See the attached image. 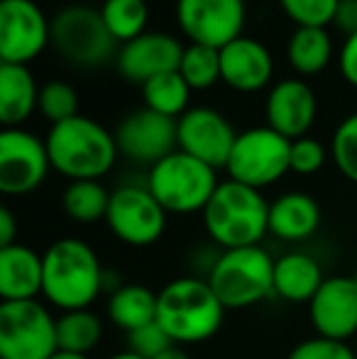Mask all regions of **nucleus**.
Listing matches in <instances>:
<instances>
[{"label":"nucleus","instance_id":"41","mask_svg":"<svg viewBox=\"0 0 357 359\" xmlns=\"http://www.w3.org/2000/svg\"><path fill=\"white\" fill-rule=\"evenodd\" d=\"M105 359H142V357L135 355V352H130V350H123V352H115V355L105 357Z\"/></svg>","mask_w":357,"mask_h":359},{"label":"nucleus","instance_id":"42","mask_svg":"<svg viewBox=\"0 0 357 359\" xmlns=\"http://www.w3.org/2000/svg\"><path fill=\"white\" fill-rule=\"evenodd\" d=\"M52 359H90L88 355H72V352H57Z\"/></svg>","mask_w":357,"mask_h":359},{"label":"nucleus","instance_id":"2","mask_svg":"<svg viewBox=\"0 0 357 359\" xmlns=\"http://www.w3.org/2000/svg\"><path fill=\"white\" fill-rule=\"evenodd\" d=\"M223 320L225 306L203 276H179L157 293V323L174 345L208 342Z\"/></svg>","mask_w":357,"mask_h":359},{"label":"nucleus","instance_id":"29","mask_svg":"<svg viewBox=\"0 0 357 359\" xmlns=\"http://www.w3.org/2000/svg\"><path fill=\"white\" fill-rule=\"evenodd\" d=\"M100 15L118 44H128L147 32V0H103Z\"/></svg>","mask_w":357,"mask_h":359},{"label":"nucleus","instance_id":"19","mask_svg":"<svg viewBox=\"0 0 357 359\" xmlns=\"http://www.w3.org/2000/svg\"><path fill=\"white\" fill-rule=\"evenodd\" d=\"M271 74H274V59L260 39L243 34L220 49V81L238 93H255L267 88Z\"/></svg>","mask_w":357,"mask_h":359},{"label":"nucleus","instance_id":"34","mask_svg":"<svg viewBox=\"0 0 357 359\" xmlns=\"http://www.w3.org/2000/svg\"><path fill=\"white\" fill-rule=\"evenodd\" d=\"M286 359H357V352L348 342L316 335L291 347Z\"/></svg>","mask_w":357,"mask_h":359},{"label":"nucleus","instance_id":"8","mask_svg":"<svg viewBox=\"0 0 357 359\" xmlns=\"http://www.w3.org/2000/svg\"><path fill=\"white\" fill-rule=\"evenodd\" d=\"M52 47L74 67H100L118 57V42L108 32L100 10L67 5L52 18Z\"/></svg>","mask_w":357,"mask_h":359},{"label":"nucleus","instance_id":"36","mask_svg":"<svg viewBox=\"0 0 357 359\" xmlns=\"http://www.w3.org/2000/svg\"><path fill=\"white\" fill-rule=\"evenodd\" d=\"M325 164V147L314 137H299L291 142V171L299 176L318 174Z\"/></svg>","mask_w":357,"mask_h":359},{"label":"nucleus","instance_id":"33","mask_svg":"<svg viewBox=\"0 0 357 359\" xmlns=\"http://www.w3.org/2000/svg\"><path fill=\"white\" fill-rule=\"evenodd\" d=\"M333 161L338 171L357 186V113L348 115L333 133Z\"/></svg>","mask_w":357,"mask_h":359},{"label":"nucleus","instance_id":"31","mask_svg":"<svg viewBox=\"0 0 357 359\" xmlns=\"http://www.w3.org/2000/svg\"><path fill=\"white\" fill-rule=\"evenodd\" d=\"M39 110L52 125L76 118L79 113V93L67 81H49L39 88Z\"/></svg>","mask_w":357,"mask_h":359},{"label":"nucleus","instance_id":"6","mask_svg":"<svg viewBox=\"0 0 357 359\" xmlns=\"http://www.w3.org/2000/svg\"><path fill=\"white\" fill-rule=\"evenodd\" d=\"M218 184V169L181 149L149 166L147 174V189L162 208L174 215L203 213Z\"/></svg>","mask_w":357,"mask_h":359},{"label":"nucleus","instance_id":"4","mask_svg":"<svg viewBox=\"0 0 357 359\" xmlns=\"http://www.w3.org/2000/svg\"><path fill=\"white\" fill-rule=\"evenodd\" d=\"M44 142L52 169L69 181H100L120 154L115 133L86 115L52 125Z\"/></svg>","mask_w":357,"mask_h":359},{"label":"nucleus","instance_id":"25","mask_svg":"<svg viewBox=\"0 0 357 359\" xmlns=\"http://www.w3.org/2000/svg\"><path fill=\"white\" fill-rule=\"evenodd\" d=\"M289 67L299 76H318L333 59V39L325 27H296L286 44Z\"/></svg>","mask_w":357,"mask_h":359},{"label":"nucleus","instance_id":"16","mask_svg":"<svg viewBox=\"0 0 357 359\" xmlns=\"http://www.w3.org/2000/svg\"><path fill=\"white\" fill-rule=\"evenodd\" d=\"M309 320L316 335L348 342L357 335V276H325L309 303Z\"/></svg>","mask_w":357,"mask_h":359},{"label":"nucleus","instance_id":"32","mask_svg":"<svg viewBox=\"0 0 357 359\" xmlns=\"http://www.w3.org/2000/svg\"><path fill=\"white\" fill-rule=\"evenodd\" d=\"M340 0H279V8L296 27H328Z\"/></svg>","mask_w":357,"mask_h":359},{"label":"nucleus","instance_id":"27","mask_svg":"<svg viewBox=\"0 0 357 359\" xmlns=\"http://www.w3.org/2000/svg\"><path fill=\"white\" fill-rule=\"evenodd\" d=\"M144 108L154 110L159 115H167L172 120H179L189 110L191 86L184 81L179 72H169L162 76H154L142 86Z\"/></svg>","mask_w":357,"mask_h":359},{"label":"nucleus","instance_id":"9","mask_svg":"<svg viewBox=\"0 0 357 359\" xmlns=\"http://www.w3.org/2000/svg\"><path fill=\"white\" fill-rule=\"evenodd\" d=\"M228 179L262 191L291 171V140L274 133L269 125L238 133L230 159Z\"/></svg>","mask_w":357,"mask_h":359},{"label":"nucleus","instance_id":"3","mask_svg":"<svg viewBox=\"0 0 357 359\" xmlns=\"http://www.w3.org/2000/svg\"><path fill=\"white\" fill-rule=\"evenodd\" d=\"M201 217L208 240L220 250L262 245L269 235V201L262 191L233 179L220 181Z\"/></svg>","mask_w":357,"mask_h":359},{"label":"nucleus","instance_id":"24","mask_svg":"<svg viewBox=\"0 0 357 359\" xmlns=\"http://www.w3.org/2000/svg\"><path fill=\"white\" fill-rule=\"evenodd\" d=\"M105 316L115 327L133 332L157 320V293L144 284H120L105 301Z\"/></svg>","mask_w":357,"mask_h":359},{"label":"nucleus","instance_id":"13","mask_svg":"<svg viewBox=\"0 0 357 359\" xmlns=\"http://www.w3.org/2000/svg\"><path fill=\"white\" fill-rule=\"evenodd\" d=\"M177 25L189 44L223 49L243 37L245 0H177Z\"/></svg>","mask_w":357,"mask_h":359},{"label":"nucleus","instance_id":"35","mask_svg":"<svg viewBox=\"0 0 357 359\" xmlns=\"http://www.w3.org/2000/svg\"><path fill=\"white\" fill-rule=\"evenodd\" d=\"M174 342L169 340V335L162 330L157 320L149 323V325H142L137 330L128 332V350L140 355L142 359H154L157 355H162L167 347H172Z\"/></svg>","mask_w":357,"mask_h":359},{"label":"nucleus","instance_id":"20","mask_svg":"<svg viewBox=\"0 0 357 359\" xmlns=\"http://www.w3.org/2000/svg\"><path fill=\"white\" fill-rule=\"evenodd\" d=\"M44 284V255L15 242L0 247V298L3 301H37Z\"/></svg>","mask_w":357,"mask_h":359},{"label":"nucleus","instance_id":"28","mask_svg":"<svg viewBox=\"0 0 357 359\" xmlns=\"http://www.w3.org/2000/svg\"><path fill=\"white\" fill-rule=\"evenodd\" d=\"M108 203L110 191L100 181H72L62 196L64 213L79 225H93L98 220H105Z\"/></svg>","mask_w":357,"mask_h":359},{"label":"nucleus","instance_id":"38","mask_svg":"<svg viewBox=\"0 0 357 359\" xmlns=\"http://www.w3.org/2000/svg\"><path fill=\"white\" fill-rule=\"evenodd\" d=\"M333 25L345 34V37H350V34L357 32V0H340Z\"/></svg>","mask_w":357,"mask_h":359},{"label":"nucleus","instance_id":"18","mask_svg":"<svg viewBox=\"0 0 357 359\" xmlns=\"http://www.w3.org/2000/svg\"><path fill=\"white\" fill-rule=\"evenodd\" d=\"M318 100L304 79H284L274 83L264 100V118L274 133L286 140L306 137L316 123Z\"/></svg>","mask_w":357,"mask_h":359},{"label":"nucleus","instance_id":"12","mask_svg":"<svg viewBox=\"0 0 357 359\" xmlns=\"http://www.w3.org/2000/svg\"><path fill=\"white\" fill-rule=\"evenodd\" d=\"M52 44V20L34 0L0 3V59L27 67Z\"/></svg>","mask_w":357,"mask_h":359},{"label":"nucleus","instance_id":"40","mask_svg":"<svg viewBox=\"0 0 357 359\" xmlns=\"http://www.w3.org/2000/svg\"><path fill=\"white\" fill-rule=\"evenodd\" d=\"M154 359H191V357H189V352H186L181 345H172V347H167L162 355H157Z\"/></svg>","mask_w":357,"mask_h":359},{"label":"nucleus","instance_id":"5","mask_svg":"<svg viewBox=\"0 0 357 359\" xmlns=\"http://www.w3.org/2000/svg\"><path fill=\"white\" fill-rule=\"evenodd\" d=\"M274 257L262 245L220 250L208 284L225 311H245L274 296Z\"/></svg>","mask_w":357,"mask_h":359},{"label":"nucleus","instance_id":"37","mask_svg":"<svg viewBox=\"0 0 357 359\" xmlns=\"http://www.w3.org/2000/svg\"><path fill=\"white\" fill-rule=\"evenodd\" d=\"M338 69H340V76H343L353 88H357V32L345 37L343 47H340V54H338Z\"/></svg>","mask_w":357,"mask_h":359},{"label":"nucleus","instance_id":"7","mask_svg":"<svg viewBox=\"0 0 357 359\" xmlns=\"http://www.w3.org/2000/svg\"><path fill=\"white\" fill-rule=\"evenodd\" d=\"M57 316L42 301H0V359H52Z\"/></svg>","mask_w":357,"mask_h":359},{"label":"nucleus","instance_id":"15","mask_svg":"<svg viewBox=\"0 0 357 359\" xmlns=\"http://www.w3.org/2000/svg\"><path fill=\"white\" fill-rule=\"evenodd\" d=\"M115 142L125 159L135 164L154 166L179 149L177 120L159 115L149 108L135 110L120 120L115 130Z\"/></svg>","mask_w":357,"mask_h":359},{"label":"nucleus","instance_id":"39","mask_svg":"<svg viewBox=\"0 0 357 359\" xmlns=\"http://www.w3.org/2000/svg\"><path fill=\"white\" fill-rule=\"evenodd\" d=\"M18 242V222L8 205L0 208V247H10Z\"/></svg>","mask_w":357,"mask_h":359},{"label":"nucleus","instance_id":"22","mask_svg":"<svg viewBox=\"0 0 357 359\" xmlns=\"http://www.w3.org/2000/svg\"><path fill=\"white\" fill-rule=\"evenodd\" d=\"M325 274L314 255L301 250L284 252L274 262V296L286 303H306L323 286Z\"/></svg>","mask_w":357,"mask_h":359},{"label":"nucleus","instance_id":"14","mask_svg":"<svg viewBox=\"0 0 357 359\" xmlns=\"http://www.w3.org/2000/svg\"><path fill=\"white\" fill-rule=\"evenodd\" d=\"M238 133L220 110L208 105L189 108L177 120L179 149L213 169H225Z\"/></svg>","mask_w":357,"mask_h":359},{"label":"nucleus","instance_id":"30","mask_svg":"<svg viewBox=\"0 0 357 359\" xmlns=\"http://www.w3.org/2000/svg\"><path fill=\"white\" fill-rule=\"evenodd\" d=\"M179 74L191 86V90H206L220 81V49L206 44L184 47Z\"/></svg>","mask_w":357,"mask_h":359},{"label":"nucleus","instance_id":"21","mask_svg":"<svg viewBox=\"0 0 357 359\" xmlns=\"http://www.w3.org/2000/svg\"><path fill=\"white\" fill-rule=\"evenodd\" d=\"M321 227V205L304 191H286L269 201V235L281 242H306Z\"/></svg>","mask_w":357,"mask_h":359},{"label":"nucleus","instance_id":"10","mask_svg":"<svg viewBox=\"0 0 357 359\" xmlns=\"http://www.w3.org/2000/svg\"><path fill=\"white\" fill-rule=\"evenodd\" d=\"M167 210L162 208L147 184H123L110 191L105 225L115 240L128 247H152L167 230Z\"/></svg>","mask_w":357,"mask_h":359},{"label":"nucleus","instance_id":"11","mask_svg":"<svg viewBox=\"0 0 357 359\" xmlns=\"http://www.w3.org/2000/svg\"><path fill=\"white\" fill-rule=\"evenodd\" d=\"M52 161L47 142L22 128L0 133V191L5 196H27L44 184Z\"/></svg>","mask_w":357,"mask_h":359},{"label":"nucleus","instance_id":"23","mask_svg":"<svg viewBox=\"0 0 357 359\" xmlns=\"http://www.w3.org/2000/svg\"><path fill=\"white\" fill-rule=\"evenodd\" d=\"M39 108V88L22 64H0V123L20 128Z\"/></svg>","mask_w":357,"mask_h":359},{"label":"nucleus","instance_id":"26","mask_svg":"<svg viewBox=\"0 0 357 359\" xmlns=\"http://www.w3.org/2000/svg\"><path fill=\"white\" fill-rule=\"evenodd\" d=\"M59 352L72 355H90L103 340V320L90 308L67 311L57 316Z\"/></svg>","mask_w":357,"mask_h":359},{"label":"nucleus","instance_id":"17","mask_svg":"<svg viewBox=\"0 0 357 359\" xmlns=\"http://www.w3.org/2000/svg\"><path fill=\"white\" fill-rule=\"evenodd\" d=\"M181 57H184V44L174 34L147 29L133 42L120 44L115 64L125 81L144 86L154 76L179 72Z\"/></svg>","mask_w":357,"mask_h":359},{"label":"nucleus","instance_id":"1","mask_svg":"<svg viewBox=\"0 0 357 359\" xmlns=\"http://www.w3.org/2000/svg\"><path fill=\"white\" fill-rule=\"evenodd\" d=\"M105 274L100 257L79 237L54 240L44 250L42 298L59 313L90 308L105 293Z\"/></svg>","mask_w":357,"mask_h":359}]
</instances>
